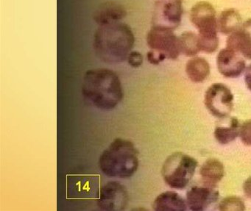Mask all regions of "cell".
<instances>
[{
  "label": "cell",
  "instance_id": "cell-1",
  "mask_svg": "<svg viewBox=\"0 0 251 211\" xmlns=\"http://www.w3.org/2000/svg\"><path fill=\"white\" fill-rule=\"evenodd\" d=\"M134 44L131 27L123 22L98 26L94 34L95 53L106 64H121L127 61Z\"/></svg>",
  "mask_w": 251,
  "mask_h": 211
},
{
  "label": "cell",
  "instance_id": "cell-2",
  "mask_svg": "<svg viewBox=\"0 0 251 211\" xmlns=\"http://www.w3.org/2000/svg\"><path fill=\"white\" fill-rule=\"evenodd\" d=\"M82 93L94 106L104 111L114 109L123 98L120 77L106 68L93 69L85 73Z\"/></svg>",
  "mask_w": 251,
  "mask_h": 211
},
{
  "label": "cell",
  "instance_id": "cell-3",
  "mask_svg": "<svg viewBox=\"0 0 251 211\" xmlns=\"http://www.w3.org/2000/svg\"><path fill=\"white\" fill-rule=\"evenodd\" d=\"M139 151L130 141L116 139L101 154L99 167L112 178H130L139 167Z\"/></svg>",
  "mask_w": 251,
  "mask_h": 211
},
{
  "label": "cell",
  "instance_id": "cell-4",
  "mask_svg": "<svg viewBox=\"0 0 251 211\" xmlns=\"http://www.w3.org/2000/svg\"><path fill=\"white\" fill-rule=\"evenodd\" d=\"M198 163L195 158L182 152H175L164 161L161 175L170 187L183 189L195 175Z\"/></svg>",
  "mask_w": 251,
  "mask_h": 211
},
{
  "label": "cell",
  "instance_id": "cell-5",
  "mask_svg": "<svg viewBox=\"0 0 251 211\" xmlns=\"http://www.w3.org/2000/svg\"><path fill=\"white\" fill-rule=\"evenodd\" d=\"M146 39L150 49L164 54L168 59H177L181 54L179 37L172 29L153 25L148 31Z\"/></svg>",
  "mask_w": 251,
  "mask_h": 211
},
{
  "label": "cell",
  "instance_id": "cell-6",
  "mask_svg": "<svg viewBox=\"0 0 251 211\" xmlns=\"http://www.w3.org/2000/svg\"><path fill=\"white\" fill-rule=\"evenodd\" d=\"M190 21L198 29L199 39L207 40L218 39L216 11L209 2L201 1L195 4L191 9Z\"/></svg>",
  "mask_w": 251,
  "mask_h": 211
},
{
  "label": "cell",
  "instance_id": "cell-7",
  "mask_svg": "<svg viewBox=\"0 0 251 211\" xmlns=\"http://www.w3.org/2000/svg\"><path fill=\"white\" fill-rule=\"evenodd\" d=\"M233 95L223 83L211 85L205 92L204 103L214 117L225 118L233 110Z\"/></svg>",
  "mask_w": 251,
  "mask_h": 211
},
{
  "label": "cell",
  "instance_id": "cell-8",
  "mask_svg": "<svg viewBox=\"0 0 251 211\" xmlns=\"http://www.w3.org/2000/svg\"><path fill=\"white\" fill-rule=\"evenodd\" d=\"M183 0H156L153 11V25L174 30L180 24Z\"/></svg>",
  "mask_w": 251,
  "mask_h": 211
},
{
  "label": "cell",
  "instance_id": "cell-9",
  "mask_svg": "<svg viewBox=\"0 0 251 211\" xmlns=\"http://www.w3.org/2000/svg\"><path fill=\"white\" fill-rule=\"evenodd\" d=\"M128 202V193L126 187L117 181L108 182L100 190L98 207L108 211H123Z\"/></svg>",
  "mask_w": 251,
  "mask_h": 211
},
{
  "label": "cell",
  "instance_id": "cell-10",
  "mask_svg": "<svg viewBox=\"0 0 251 211\" xmlns=\"http://www.w3.org/2000/svg\"><path fill=\"white\" fill-rule=\"evenodd\" d=\"M218 199V190L214 186L206 183L204 186H193L186 193V203L189 209L194 211H204Z\"/></svg>",
  "mask_w": 251,
  "mask_h": 211
},
{
  "label": "cell",
  "instance_id": "cell-11",
  "mask_svg": "<svg viewBox=\"0 0 251 211\" xmlns=\"http://www.w3.org/2000/svg\"><path fill=\"white\" fill-rule=\"evenodd\" d=\"M217 65L222 75L227 78H236L245 70V61L239 54L226 48L219 52Z\"/></svg>",
  "mask_w": 251,
  "mask_h": 211
},
{
  "label": "cell",
  "instance_id": "cell-12",
  "mask_svg": "<svg viewBox=\"0 0 251 211\" xmlns=\"http://www.w3.org/2000/svg\"><path fill=\"white\" fill-rule=\"evenodd\" d=\"M226 48L251 60V19L230 34L226 42Z\"/></svg>",
  "mask_w": 251,
  "mask_h": 211
},
{
  "label": "cell",
  "instance_id": "cell-13",
  "mask_svg": "<svg viewBox=\"0 0 251 211\" xmlns=\"http://www.w3.org/2000/svg\"><path fill=\"white\" fill-rule=\"evenodd\" d=\"M127 16L124 5L115 1H107L101 3L94 11V21L98 26L122 22Z\"/></svg>",
  "mask_w": 251,
  "mask_h": 211
},
{
  "label": "cell",
  "instance_id": "cell-14",
  "mask_svg": "<svg viewBox=\"0 0 251 211\" xmlns=\"http://www.w3.org/2000/svg\"><path fill=\"white\" fill-rule=\"evenodd\" d=\"M187 206L184 199L174 191L161 193L152 203V208L156 211H184Z\"/></svg>",
  "mask_w": 251,
  "mask_h": 211
},
{
  "label": "cell",
  "instance_id": "cell-15",
  "mask_svg": "<svg viewBox=\"0 0 251 211\" xmlns=\"http://www.w3.org/2000/svg\"><path fill=\"white\" fill-rule=\"evenodd\" d=\"M242 17L239 13L233 8L225 10L217 19L218 31L225 35H230L242 26Z\"/></svg>",
  "mask_w": 251,
  "mask_h": 211
},
{
  "label": "cell",
  "instance_id": "cell-16",
  "mask_svg": "<svg viewBox=\"0 0 251 211\" xmlns=\"http://www.w3.org/2000/svg\"><path fill=\"white\" fill-rule=\"evenodd\" d=\"M200 173L204 183L215 186L224 176V166L218 160L211 158L202 164Z\"/></svg>",
  "mask_w": 251,
  "mask_h": 211
},
{
  "label": "cell",
  "instance_id": "cell-17",
  "mask_svg": "<svg viewBox=\"0 0 251 211\" xmlns=\"http://www.w3.org/2000/svg\"><path fill=\"white\" fill-rule=\"evenodd\" d=\"M186 72L194 83H202L209 75V64L205 58L195 57L191 58L186 64Z\"/></svg>",
  "mask_w": 251,
  "mask_h": 211
},
{
  "label": "cell",
  "instance_id": "cell-18",
  "mask_svg": "<svg viewBox=\"0 0 251 211\" xmlns=\"http://www.w3.org/2000/svg\"><path fill=\"white\" fill-rule=\"evenodd\" d=\"M240 127L237 118H232L228 127H217L214 130V137L221 144H227L239 136Z\"/></svg>",
  "mask_w": 251,
  "mask_h": 211
},
{
  "label": "cell",
  "instance_id": "cell-19",
  "mask_svg": "<svg viewBox=\"0 0 251 211\" xmlns=\"http://www.w3.org/2000/svg\"><path fill=\"white\" fill-rule=\"evenodd\" d=\"M180 52L187 57H193L201 51L198 35L193 32L186 31L179 37Z\"/></svg>",
  "mask_w": 251,
  "mask_h": 211
},
{
  "label": "cell",
  "instance_id": "cell-20",
  "mask_svg": "<svg viewBox=\"0 0 251 211\" xmlns=\"http://www.w3.org/2000/svg\"><path fill=\"white\" fill-rule=\"evenodd\" d=\"M220 211H242L245 210V205L243 201L240 198L236 197V196H229V197L225 198L220 202Z\"/></svg>",
  "mask_w": 251,
  "mask_h": 211
},
{
  "label": "cell",
  "instance_id": "cell-21",
  "mask_svg": "<svg viewBox=\"0 0 251 211\" xmlns=\"http://www.w3.org/2000/svg\"><path fill=\"white\" fill-rule=\"evenodd\" d=\"M239 136L245 144L251 146V120H248L241 125Z\"/></svg>",
  "mask_w": 251,
  "mask_h": 211
},
{
  "label": "cell",
  "instance_id": "cell-22",
  "mask_svg": "<svg viewBox=\"0 0 251 211\" xmlns=\"http://www.w3.org/2000/svg\"><path fill=\"white\" fill-rule=\"evenodd\" d=\"M143 55L139 51H133L129 53L127 58V64L133 68H139L143 64Z\"/></svg>",
  "mask_w": 251,
  "mask_h": 211
},
{
  "label": "cell",
  "instance_id": "cell-23",
  "mask_svg": "<svg viewBox=\"0 0 251 211\" xmlns=\"http://www.w3.org/2000/svg\"><path fill=\"white\" fill-rule=\"evenodd\" d=\"M147 58H148L150 64H152V65H158L163 62L167 58V57L161 52L151 49V51H149L147 54Z\"/></svg>",
  "mask_w": 251,
  "mask_h": 211
},
{
  "label": "cell",
  "instance_id": "cell-24",
  "mask_svg": "<svg viewBox=\"0 0 251 211\" xmlns=\"http://www.w3.org/2000/svg\"><path fill=\"white\" fill-rule=\"evenodd\" d=\"M243 190L246 196L251 199V177L247 179L244 183Z\"/></svg>",
  "mask_w": 251,
  "mask_h": 211
},
{
  "label": "cell",
  "instance_id": "cell-25",
  "mask_svg": "<svg viewBox=\"0 0 251 211\" xmlns=\"http://www.w3.org/2000/svg\"><path fill=\"white\" fill-rule=\"evenodd\" d=\"M245 81L247 87L250 91H251V64L245 70Z\"/></svg>",
  "mask_w": 251,
  "mask_h": 211
}]
</instances>
